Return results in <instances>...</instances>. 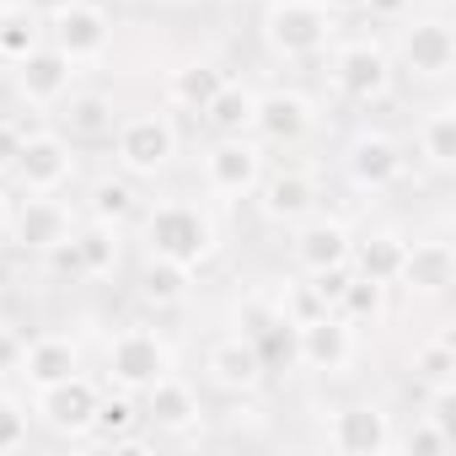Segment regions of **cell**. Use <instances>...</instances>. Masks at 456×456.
<instances>
[{
  "instance_id": "cell-6",
  "label": "cell",
  "mask_w": 456,
  "mask_h": 456,
  "mask_svg": "<svg viewBox=\"0 0 456 456\" xmlns=\"http://www.w3.org/2000/svg\"><path fill=\"white\" fill-rule=\"evenodd\" d=\"M108 376L124 392H145L151 381L172 376V344L161 333H151V328H124L108 344Z\"/></svg>"
},
{
  "instance_id": "cell-23",
  "label": "cell",
  "mask_w": 456,
  "mask_h": 456,
  "mask_svg": "<svg viewBox=\"0 0 456 456\" xmlns=\"http://www.w3.org/2000/svg\"><path fill=\"white\" fill-rule=\"evenodd\" d=\"M145 424H156L161 435H183V429H193L199 424V397H193V387L188 381H177V376H161V381H151L145 392Z\"/></svg>"
},
{
  "instance_id": "cell-12",
  "label": "cell",
  "mask_w": 456,
  "mask_h": 456,
  "mask_svg": "<svg viewBox=\"0 0 456 456\" xmlns=\"http://www.w3.org/2000/svg\"><path fill=\"white\" fill-rule=\"evenodd\" d=\"M403 167H408L403 145H397L392 134H381V129H360V134L349 140V151H344V172H349V183L365 188V193H387V188L403 177Z\"/></svg>"
},
{
  "instance_id": "cell-21",
  "label": "cell",
  "mask_w": 456,
  "mask_h": 456,
  "mask_svg": "<svg viewBox=\"0 0 456 456\" xmlns=\"http://www.w3.org/2000/svg\"><path fill=\"white\" fill-rule=\"evenodd\" d=\"M451 280H456V253H451V242H408V248H403L397 285H408L413 296H445Z\"/></svg>"
},
{
  "instance_id": "cell-27",
  "label": "cell",
  "mask_w": 456,
  "mask_h": 456,
  "mask_svg": "<svg viewBox=\"0 0 456 456\" xmlns=\"http://www.w3.org/2000/svg\"><path fill=\"white\" fill-rule=\"evenodd\" d=\"M253 108H258V92L242 86V81H225L209 102H204V118L215 134H253Z\"/></svg>"
},
{
  "instance_id": "cell-1",
  "label": "cell",
  "mask_w": 456,
  "mask_h": 456,
  "mask_svg": "<svg viewBox=\"0 0 456 456\" xmlns=\"http://www.w3.org/2000/svg\"><path fill=\"white\" fill-rule=\"evenodd\" d=\"M145 253L193 274L215 253V220H209V209H199L188 199H167V204L145 209Z\"/></svg>"
},
{
  "instance_id": "cell-15",
  "label": "cell",
  "mask_w": 456,
  "mask_h": 456,
  "mask_svg": "<svg viewBox=\"0 0 456 456\" xmlns=\"http://www.w3.org/2000/svg\"><path fill=\"white\" fill-rule=\"evenodd\" d=\"M70 81H76V60H65L54 44H38L33 54L17 60V92L33 108H54L70 92Z\"/></svg>"
},
{
  "instance_id": "cell-3",
  "label": "cell",
  "mask_w": 456,
  "mask_h": 456,
  "mask_svg": "<svg viewBox=\"0 0 456 456\" xmlns=\"http://www.w3.org/2000/svg\"><path fill=\"white\" fill-rule=\"evenodd\" d=\"M113 151H118L124 177H156L177 156V129L167 113H134L113 129Z\"/></svg>"
},
{
  "instance_id": "cell-36",
  "label": "cell",
  "mask_w": 456,
  "mask_h": 456,
  "mask_svg": "<svg viewBox=\"0 0 456 456\" xmlns=\"http://www.w3.org/2000/svg\"><path fill=\"white\" fill-rule=\"evenodd\" d=\"M280 312H285V317H290V322L301 328V322L322 317V312H328V301H322V296H317V285L306 280V285H290V290L280 296Z\"/></svg>"
},
{
  "instance_id": "cell-38",
  "label": "cell",
  "mask_w": 456,
  "mask_h": 456,
  "mask_svg": "<svg viewBox=\"0 0 456 456\" xmlns=\"http://www.w3.org/2000/svg\"><path fill=\"white\" fill-rule=\"evenodd\" d=\"M28 445V408L17 397H0V451Z\"/></svg>"
},
{
  "instance_id": "cell-37",
  "label": "cell",
  "mask_w": 456,
  "mask_h": 456,
  "mask_svg": "<svg viewBox=\"0 0 456 456\" xmlns=\"http://www.w3.org/2000/svg\"><path fill=\"white\" fill-rule=\"evenodd\" d=\"M403 445H408V456H445L456 440H451L435 419H413V429H408V440H403Z\"/></svg>"
},
{
  "instance_id": "cell-14",
  "label": "cell",
  "mask_w": 456,
  "mask_h": 456,
  "mask_svg": "<svg viewBox=\"0 0 456 456\" xmlns=\"http://www.w3.org/2000/svg\"><path fill=\"white\" fill-rule=\"evenodd\" d=\"M12 242L28 248V253H49L54 242L70 237V209L54 199V193H28L22 204H12Z\"/></svg>"
},
{
  "instance_id": "cell-22",
  "label": "cell",
  "mask_w": 456,
  "mask_h": 456,
  "mask_svg": "<svg viewBox=\"0 0 456 456\" xmlns=\"http://www.w3.org/2000/svg\"><path fill=\"white\" fill-rule=\"evenodd\" d=\"M204 370H209V381H215V387H225V392H253V387L269 376V370H264V360H258V349H253L242 333L209 344Z\"/></svg>"
},
{
  "instance_id": "cell-11",
  "label": "cell",
  "mask_w": 456,
  "mask_h": 456,
  "mask_svg": "<svg viewBox=\"0 0 456 456\" xmlns=\"http://www.w3.org/2000/svg\"><path fill=\"white\" fill-rule=\"evenodd\" d=\"M264 177V151L248 134H220L204 156V183L220 199H248Z\"/></svg>"
},
{
  "instance_id": "cell-32",
  "label": "cell",
  "mask_w": 456,
  "mask_h": 456,
  "mask_svg": "<svg viewBox=\"0 0 456 456\" xmlns=\"http://www.w3.org/2000/svg\"><path fill=\"white\" fill-rule=\"evenodd\" d=\"M188 296V269H177V264H167V258H145V269H140V301H151V306H177Z\"/></svg>"
},
{
  "instance_id": "cell-39",
  "label": "cell",
  "mask_w": 456,
  "mask_h": 456,
  "mask_svg": "<svg viewBox=\"0 0 456 456\" xmlns=\"http://www.w3.org/2000/svg\"><path fill=\"white\" fill-rule=\"evenodd\" d=\"M22 349H28V338H22V333L0 328V376H17V370H22Z\"/></svg>"
},
{
  "instance_id": "cell-18",
  "label": "cell",
  "mask_w": 456,
  "mask_h": 456,
  "mask_svg": "<svg viewBox=\"0 0 456 456\" xmlns=\"http://www.w3.org/2000/svg\"><path fill=\"white\" fill-rule=\"evenodd\" d=\"M349 248H354L349 225L333 220V215H306V220L296 225V264H301L306 274L344 269V264H349Z\"/></svg>"
},
{
  "instance_id": "cell-28",
  "label": "cell",
  "mask_w": 456,
  "mask_h": 456,
  "mask_svg": "<svg viewBox=\"0 0 456 456\" xmlns=\"http://www.w3.org/2000/svg\"><path fill=\"white\" fill-rule=\"evenodd\" d=\"M44 44V17H33L22 0H12V6H0V60H22Z\"/></svg>"
},
{
  "instance_id": "cell-7",
  "label": "cell",
  "mask_w": 456,
  "mask_h": 456,
  "mask_svg": "<svg viewBox=\"0 0 456 456\" xmlns=\"http://www.w3.org/2000/svg\"><path fill=\"white\" fill-rule=\"evenodd\" d=\"M76 172V156H70V140L60 129H38V134H22L17 156H12V177L28 188V193H60Z\"/></svg>"
},
{
  "instance_id": "cell-25",
  "label": "cell",
  "mask_w": 456,
  "mask_h": 456,
  "mask_svg": "<svg viewBox=\"0 0 456 456\" xmlns=\"http://www.w3.org/2000/svg\"><path fill=\"white\" fill-rule=\"evenodd\" d=\"M76 370H81V349H76L65 333H44V338H33V344L22 349V370H17V376H28L33 387H49V381L76 376Z\"/></svg>"
},
{
  "instance_id": "cell-29",
  "label": "cell",
  "mask_w": 456,
  "mask_h": 456,
  "mask_svg": "<svg viewBox=\"0 0 456 456\" xmlns=\"http://www.w3.org/2000/svg\"><path fill=\"white\" fill-rule=\"evenodd\" d=\"M220 86H225V70H220V65H183V70H172L167 97H172L177 108H188V113H204V102H209Z\"/></svg>"
},
{
  "instance_id": "cell-8",
  "label": "cell",
  "mask_w": 456,
  "mask_h": 456,
  "mask_svg": "<svg viewBox=\"0 0 456 456\" xmlns=\"http://www.w3.org/2000/svg\"><path fill=\"white\" fill-rule=\"evenodd\" d=\"M333 86L349 97V102H381L392 92V54L376 44V38H354L333 54Z\"/></svg>"
},
{
  "instance_id": "cell-9",
  "label": "cell",
  "mask_w": 456,
  "mask_h": 456,
  "mask_svg": "<svg viewBox=\"0 0 456 456\" xmlns=\"http://www.w3.org/2000/svg\"><path fill=\"white\" fill-rule=\"evenodd\" d=\"M33 413L54 429V435H92V419H97V381L92 376H65V381H49V387H33Z\"/></svg>"
},
{
  "instance_id": "cell-2",
  "label": "cell",
  "mask_w": 456,
  "mask_h": 456,
  "mask_svg": "<svg viewBox=\"0 0 456 456\" xmlns=\"http://www.w3.org/2000/svg\"><path fill=\"white\" fill-rule=\"evenodd\" d=\"M333 33H338V22L317 0H274L264 12V44L280 60H317V54H328Z\"/></svg>"
},
{
  "instance_id": "cell-17",
  "label": "cell",
  "mask_w": 456,
  "mask_h": 456,
  "mask_svg": "<svg viewBox=\"0 0 456 456\" xmlns=\"http://www.w3.org/2000/svg\"><path fill=\"white\" fill-rule=\"evenodd\" d=\"M328 445L338 456H387L392 451V419L370 403L360 408H338L328 424Z\"/></svg>"
},
{
  "instance_id": "cell-4",
  "label": "cell",
  "mask_w": 456,
  "mask_h": 456,
  "mask_svg": "<svg viewBox=\"0 0 456 456\" xmlns=\"http://www.w3.org/2000/svg\"><path fill=\"white\" fill-rule=\"evenodd\" d=\"M60 274L70 280H108L118 269V225L113 220H86V225H70V237L54 242L44 253Z\"/></svg>"
},
{
  "instance_id": "cell-24",
  "label": "cell",
  "mask_w": 456,
  "mask_h": 456,
  "mask_svg": "<svg viewBox=\"0 0 456 456\" xmlns=\"http://www.w3.org/2000/svg\"><path fill=\"white\" fill-rule=\"evenodd\" d=\"M54 108H65L60 124H65L70 140H108L118 129V108H113L108 92H65Z\"/></svg>"
},
{
  "instance_id": "cell-13",
  "label": "cell",
  "mask_w": 456,
  "mask_h": 456,
  "mask_svg": "<svg viewBox=\"0 0 456 456\" xmlns=\"http://www.w3.org/2000/svg\"><path fill=\"white\" fill-rule=\"evenodd\" d=\"M403 65L419 81L451 76V65H456V33H451V22L445 17H413L403 28Z\"/></svg>"
},
{
  "instance_id": "cell-34",
  "label": "cell",
  "mask_w": 456,
  "mask_h": 456,
  "mask_svg": "<svg viewBox=\"0 0 456 456\" xmlns=\"http://www.w3.org/2000/svg\"><path fill=\"white\" fill-rule=\"evenodd\" d=\"M134 424H140V408H134L129 397H102V403H97L92 429H97L108 445H134Z\"/></svg>"
},
{
  "instance_id": "cell-41",
  "label": "cell",
  "mask_w": 456,
  "mask_h": 456,
  "mask_svg": "<svg viewBox=\"0 0 456 456\" xmlns=\"http://www.w3.org/2000/svg\"><path fill=\"white\" fill-rule=\"evenodd\" d=\"M22 6H28L33 17H44V22H49L54 12H65V6H70V0H22Z\"/></svg>"
},
{
  "instance_id": "cell-33",
  "label": "cell",
  "mask_w": 456,
  "mask_h": 456,
  "mask_svg": "<svg viewBox=\"0 0 456 456\" xmlns=\"http://www.w3.org/2000/svg\"><path fill=\"white\" fill-rule=\"evenodd\" d=\"M413 376L424 387H456V344L451 333H435L413 349Z\"/></svg>"
},
{
  "instance_id": "cell-35",
  "label": "cell",
  "mask_w": 456,
  "mask_h": 456,
  "mask_svg": "<svg viewBox=\"0 0 456 456\" xmlns=\"http://www.w3.org/2000/svg\"><path fill=\"white\" fill-rule=\"evenodd\" d=\"M124 215H134V188H129V177H102L97 188H92V220H124Z\"/></svg>"
},
{
  "instance_id": "cell-20",
  "label": "cell",
  "mask_w": 456,
  "mask_h": 456,
  "mask_svg": "<svg viewBox=\"0 0 456 456\" xmlns=\"http://www.w3.org/2000/svg\"><path fill=\"white\" fill-rule=\"evenodd\" d=\"M253 193H258L264 215H269V220H280V225H301L306 215H317V183H312L306 172H296V167L258 177V188H253Z\"/></svg>"
},
{
  "instance_id": "cell-31",
  "label": "cell",
  "mask_w": 456,
  "mask_h": 456,
  "mask_svg": "<svg viewBox=\"0 0 456 456\" xmlns=\"http://www.w3.org/2000/svg\"><path fill=\"white\" fill-rule=\"evenodd\" d=\"M381 301H387V285L349 274V285H344L338 301H333V317H344L349 328H370V322L381 317Z\"/></svg>"
},
{
  "instance_id": "cell-10",
  "label": "cell",
  "mask_w": 456,
  "mask_h": 456,
  "mask_svg": "<svg viewBox=\"0 0 456 456\" xmlns=\"http://www.w3.org/2000/svg\"><path fill=\"white\" fill-rule=\"evenodd\" d=\"M49 44H54L65 60H76V65L102 60L108 44H113V17H108L102 6H92V0H70L65 12L49 17Z\"/></svg>"
},
{
  "instance_id": "cell-43",
  "label": "cell",
  "mask_w": 456,
  "mask_h": 456,
  "mask_svg": "<svg viewBox=\"0 0 456 456\" xmlns=\"http://www.w3.org/2000/svg\"><path fill=\"white\" fill-rule=\"evenodd\" d=\"M6 225H12V193L0 188V237H6Z\"/></svg>"
},
{
  "instance_id": "cell-5",
  "label": "cell",
  "mask_w": 456,
  "mask_h": 456,
  "mask_svg": "<svg viewBox=\"0 0 456 456\" xmlns=\"http://www.w3.org/2000/svg\"><path fill=\"white\" fill-rule=\"evenodd\" d=\"M237 322H242V338L258 349L264 370H290V365H301V333H296V322L280 312L274 296H253V301H242Z\"/></svg>"
},
{
  "instance_id": "cell-40",
  "label": "cell",
  "mask_w": 456,
  "mask_h": 456,
  "mask_svg": "<svg viewBox=\"0 0 456 456\" xmlns=\"http://www.w3.org/2000/svg\"><path fill=\"white\" fill-rule=\"evenodd\" d=\"M17 145H22V129H17V124H0V167H12Z\"/></svg>"
},
{
  "instance_id": "cell-42",
  "label": "cell",
  "mask_w": 456,
  "mask_h": 456,
  "mask_svg": "<svg viewBox=\"0 0 456 456\" xmlns=\"http://www.w3.org/2000/svg\"><path fill=\"white\" fill-rule=\"evenodd\" d=\"M317 6H328V12L338 17V12H365V6H370V0H317Z\"/></svg>"
},
{
  "instance_id": "cell-30",
  "label": "cell",
  "mask_w": 456,
  "mask_h": 456,
  "mask_svg": "<svg viewBox=\"0 0 456 456\" xmlns=\"http://www.w3.org/2000/svg\"><path fill=\"white\" fill-rule=\"evenodd\" d=\"M419 156H424L435 172H451V167H456V108H435V113L419 124Z\"/></svg>"
},
{
  "instance_id": "cell-26",
  "label": "cell",
  "mask_w": 456,
  "mask_h": 456,
  "mask_svg": "<svg viewBox=\"0 0 456 456\" xmlns=\"http://www.w3.org/2000/svg\"><path fill=\"white\" fill-rule=\"evenodd\" d=\"M403 237L397 232H370L365 242L349 248V269L360 280H376V285H397V269H403Z\"/></svg>"
},
{
  "instance_id": "cell-16",
  "label": "cell",
  "mask_w": 456,
  "mask_h": 456,
  "mask_svg": "<svg viewBox=\"0 0 456 456\" xmlns=\"http://www.w3.org/2000/svg\"><path fill=\"white\" fill-rule=\"evenodd\" d=\"M312 124H317V113L301 92H264L253 108V134L264 145H301L312 134Z\"/></svg>"
},
{
  "instance_id": "cell-19",
  "label": "cell",
  "mask_w": 456,
  "mask_h": 456,
  "mask_svg": "<svg viewBox=\"0 0 456 456\" xmlns=\"http://www.w3.org/2000/svg\"><path fill=\"white\" fill-rule=\"evenodd\" d=\"M296 333H301V365H306V370L338 376V370L354 360V328H349L344 317H333V312H322V317L301 322Z\"/></svg>"
}]
</instances>
